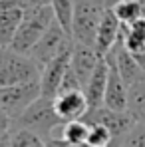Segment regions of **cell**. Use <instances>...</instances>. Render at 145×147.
I'll list each match as a JSON object with an SVG mask.
<instances>
[{"mask_svg": "<svg viewBox=\"0 0 145 147\" xmlns=\"http://www.w3.org/2000/svg\"><path fill=\"white\" fill-rule=\"evenodd\" d=\"M54 20H56V16H54V10L50 4L24 6V18H22V22L18 26V32H16L14 40L8 48L22 52V54H30Z\"/></svg>", "mask_w": 145, "mask_h": 147, "instance_id": "6da1fadb", "label": "cell"}, {"mask_svg": "<svg viewBox=\"0 0 145 147\" xmlns=\"http://www.w3.org/2000/svg\"><path fill=\"white\" fill-rule=\"evenodd\" d=\"M60 123H64V119H62L60 113L56 111L54 98L40 96V98L34 99L24 111L12 121V125H16V127H28V129L40 133L50 145L52 133H54V129H56Z\"/></svg>", "mask_w": 145, "mask_h": 147, "instance_id": "7a4b0ae2", "label": "cell"}, {"mask_svg": "<svg viewBox=\"0 0 145 147\" xmlns=\"http://www.w3.org/2000/svg\"><path fill=\"white\" fill-rule=\"evenodd\" d=\"M42 68L34 62L30 54H22L12 48L0 46V88L2 86H14L40 80Z\"/></svg>", "mask_w": 145, "mask_h": 147, "instance_id": "3957f363", "label": "cell"}, {"mask_svg": "<svg viewBox=\"0 0 145 147\" xmlns=\"http://www.w3.org/2000/svg\"><path fill=\"white\" fill-rule=\"evenodd\" d=\"M105 2L103 0H76V10H74L72 20V38L74 42L82 44H96L97 28L105 12Z\"/></svg>", "mask_w": 145, "mask_h": 147, "instance_id": "277c9868", "label": "cell"}, {"mask_svg": "<svg viewBox=\"0 0 145 147\" xmlns=\"http://www.w3.org/2000/svg\"><path fill=\"white\" fill-rule=\"evenodd\" d=\"M74 46V38L72 34L60 24L58 20H54L52 26L44 32V36L38 40V44L32 48L30 56L34 58V62L44 68L46 64H50L56 56H60L62 52L70 50Z\"/></svg>", "mask_w": 145, "mask_h": 147, "instance_id": "5b68a950", "label": "cell"}, {"mask_svg": "<svg viewBox=\"0 0 145 147\" xmlns=\"http://www.w3.org/2000/svg\"><path fill=\"white\" fill-rule=\"evenodd\" d=\"M40 96H42L40 80L14 84V86H2L0 88V109H4L14 121L26 107Z\"/></svg>", "mask_w": 145, "mask_h": 147, "instance_id": "8992f818", "label": "cell"}, {"mask_svg": "<svg viewBox=\"0 0 145 147\" xmlns=\"http://www.w3.org/2000/svg\"><path fill=\"white\" fill-rule=\"evenodd\" d=\"M84 121L88 123H101L105 125L111 133H113V143L121 139L133 125H135V119L131 117V113L127 109H111V107H96V109H90L86 115H84ZM111 143V145H113Z\"/></svg>", "mask_w": 145, "mask_h": 147, "instance_id": "52a82bcc", "label": "cell"}, {"mask_svg": "<svg viewBox=\"0 0 145 147\" xmlns=\"http://www.w3.org/2000/svg\"><path fill=\"white\" fill-rule=\"evenodd\" d=\"M72 48L62 52L60 56H56L50 64H46L42 68V76H40L42 96H46V98H56L58 96L62 80H64V74L70 68V62H72Z\"/></svg>", "mask_w": 145, "mask_h": 147, "instance_id": "ba28073f", "label": "cell"}, {"mask_svg": "<svg viewBox=\"0 0 145 147\" xmlns=\"http://www.w3.org/2000/svg\"><path fill=\"white\" fill-rule=\"evenodd\" d=\"M56 111L60 113V117L64 121H72V119H84V115L90 111V103L86 98L84 90H68V92H60L54 98Z\"/></svg>", "mask_w": 145, "mask_h": 147, "instance_id": "9c48e42d", "label": "cell"}, {"mask_svg": "<svg viewBox=\"0 0 145 147\" xmlns=\"http://www.w3.org/2000/svg\"><path fill=\"white\" fill-rule=\"evenodd\" d=\"M109 64V76H107V88H105V98L103 105L111 109H127V82L123 80L117 64L113 62L111 56H103Z\"/></svg>", "mask_w": 145, "mask_h": 147, "instance_id": "30bf717a", "label": "cell"}, {"mask_svg": "<svg viewBox=\"0 0 145 147\" xmlns=\"http://www.w3.org/2000/svg\"><path fill=\"white\" fill-rule=\"evenodd\" d=\"M121 30H123V24L121 20L115 16L113 8H105L103 12V18L99 22V28H97V36H96V44L94 48L97 50L99 56H105L109 50L117 44V40L121 38Z\"/></svg>", "mask_w": 145, "mask_h": 147, "instance_id": "8fae6325", "label": "cell"}, {"mask_svg": "<svg viewBox=\"0 0 145 147\" xmlns=\"http://www.w3.org/2000/svg\"><path fill=\"white\" fill-rule=\"evenodd\" d=\"M103 56L97 54V50L90 44H82V42H74L72 48V68L76 70V74L80 76L82 84L86 86L88 80L92 78V74L96 72L97 64Z\"/></svg>", "mask_w": 145, "mask_h": 147, "instance_id": "7c38bea8", "label": "cell"}, {"mask_svg": "<svg viewBox=\"0 0 145 147\" xmlns=\"http://www.w3.org/2000/svg\"><path fill=\"white\" fill-rule=\"evenodd\" d=\"M24 18V6L18 2L0 6V46L8 48L18 32V26Z\"/></svg>", "mask_w": 145, "mask_h": 147, "instance_id": "4fadbf2b", "label": "cell"}, {"mask_svg": "<svg viewBox=\"0 0 145 147\" xmlns=\"http://www.w3.org/2000/svg\"><path fill=\"white\" fill-rule=\"evenodd\" d=\"M107 76H109V64L105 58L99 60L96 72L92 74V78L88 80V84L84 86L86 98L90 103V109H96L103 105V98H105V88H107Z\"/></svg>", "mask_w": 145, "mask_h": 147, "instance_id": "5bb4252c", "label": "cell"}, {"mask_svg": "<svg viewBox=\"0 0 145 147\" xmlns=\"http://www.w3.org/2000/svg\"><path fill=\"white\" fill-rule=\"evenodd\" d=\"M127 111L137 123H145V76L127 90Z\"/></svg>", "mask_w": 145, "mask_h": 147, "instance_id": "9a60e30c", "label": "cell"}, {"mask_svg": "<svg viewBox=\"0 0 145 147\" xmlns=\"http://www.w3.org/2000/svg\"><path fill=\"white\" fill-rule=\"evenodd\" d=\"M88 133H90V123L84 119L64 121L62 141L66 145H88Z\"/></svg>", "mask_w": 145, "mask_h": 147, "instance_id": "2e32d148", "label": "cell"}, {"mask_svg": "<svg viewBox=\"0 0 145 147\" xmlns=\"http://www.w3.org/2000/svg\"><path fill=\"white\" fill-rule=\"evenodd\" d=\"M8 145L44 147V145H48V141H46L40 133H36V131H32V129H28V127H16V125H12L10 135H8Z\"/></svg>", "mask_w": 145, "mask_h": 147, "instance_id": "e0dca14e", "label": "cell"}, {"mask_svg": "<svg viewBox=\"0 0 145 147\" xmlns=\"http://www.w3.org/2000/svg\"><path fill=\"white\" fill-rule=\"evenodd\" d=\"M115 16L121 20V24L129 26L133 22H137L141 16H145L143 12V4L141 0H119L115 6H111Z\"/></svg>", "mask_w": 145, "mask_h": 147, "instance_id": "ac0fdd59", "label": "cell"}, {"mask_svg": "<svg viewBox=\"0 0 145 147\" xmlns=\"http://www.w3.org/2000/svg\"><path fill=\"white\" fill-rule=\"evenodd\" d=\"M50 6L54 10L56 20L72 34V20H74V10H76V0H50Z\"/></svg>", "mask_w": 145, "mask_h": 147, "instance_id": "d6986e66", "label": "cell"}, {"mask_svg": "<svg viewBox=\"0 0 145 147\" xmlns=\"http://www.w3.org/2000/svg\"><path fill=\"white\" fill-rule=\"evenodd\" d=\"M113 143V133L101 125V123H90V133H88V145L92 147H105Z\"/></svg>", "mask_w": 145, "mask_h": 147, "instance_id": "ffe728a7", "label": "cell"}, {"mask_svg": "<svg viewBox=\"0 0 145 147\" xmlns=\"http://www.w3.org/2000/svg\"><path fill=\"white\" fill-rule=\"evenodd\" d=\"M113 145H143L145 147V123H135L121 139H117Z\"/></svg>", "mask_w": 145, "mask_h": 147, "instance_id": "44dd1931", "label": "cell"}, {"mask_svg": "<svg viewBox=\"0 0 145 147\" xmlns=\"http://www.w3.org/2000/svg\"><path fill=\"white\" fill-rule=\"evenodd\" d=\"M10 129H12V117L4 109H0V145H8Z\"/></svg>", "mask_w": 145, "mask_h": 147, "instance_id": "7402d4cb", "label": "cell"}, {"mask_svg": "<svg viewBox=\"0 0 145 147\" xmlns=\"http://www.w3.org/2000/svg\"><path fill=\"white\" fill-rule=\"evenodd\" d=\"M22 6H32V4H50V0H18Z\"/></svg>", "mask_w": 145, "mask_h": 147, "instance_id": "603a6c76", "label": "cell"}, {"mask_svg": "<svg viewBox=\"0 0 145 147\" xmlns=\"http://www.w3.org/2000/svg\"><path fill=\"white\" fill-rule=\"evenodd\" d=\"M103 2H105V6H109V8H111V6H115L119 0H103Z\"/></svg>", "mask_w": 145, "mask_h": 147, "instance_id": "cb8c5ba5", "label": "cell"}, {"mask_svg": "<svg viewBox=\"0 0 145 147\" xmlns=\"http://www.w3.org/2000/svg\"><path fill=\"white\" fill-rule=\"evenodd\" d=\"M139 58V62H141V66H143V70H145V54H141V56H137Z\"/></svg>", "mask_w": 145, "mask_h": 147, "instance_id": "d4e9b609", "label": "cell"}, {"mask_svg": "<svg viewBox=\"0 0 145 147\" xmlns=\"http://www.w3.org/2000/svg\"><path fill=\"white\" fill-rule=\"evenodd\" d=\"M141 4H143V12H145V0H141Z\"/></svg>", "mask_w": 145, "mask_h": 147, "instance_id": "484cf974", "label": "cell"}]
</instances>
